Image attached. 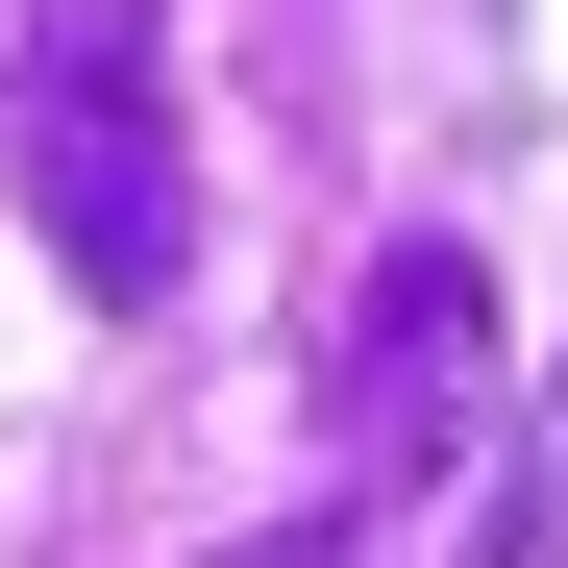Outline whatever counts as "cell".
I'll use <instances>...</instances> for the list:
<instances>
[{
    "mask_svg": "<svg viewBox=\"0 0 568 568\" xmlns=\"http://www.w3.org/2000/svg\"><path fill=\"white\" fill-rule=\"evenodd\" d=\"M469 396H495V272H469V247H371V297L322 346V445L346 469H445Z\"/></svg>",
    "mask_w": 568,
    "mask_h": 568,
    "instance_id": "obj_2",
    "label": "cell"
},
{
    "mask_svg": "<svg viewBox=\"0 0 568 568\" xmlns=\"http://www.w3.org/2000/svg\"><path fill=\"white\" fill-rule=\"evenodd\" d=\"M26 223L100 322L199 272V149H173V0H50L26 26Z\"/></svg>",
    "mask_w": 568,
    "mask_h": 568,
    "instance_id": "obj_1",
    "label": "cell"
},
{
    "mask_svg": "<svg viewBox=\"0 0 568 568\" xmlns=\"http://www.w3.org/2000/svg\"><path fill=\"white\" fill-rule=\"evenodd\" d=\"M223 568H322V519H272V544H223Z\"/></svg>",
    "mask_w": 568,
    "mask_h": 568,
    "instance_id": "obj_3",
    "label": "cell"
}]
</instances>
